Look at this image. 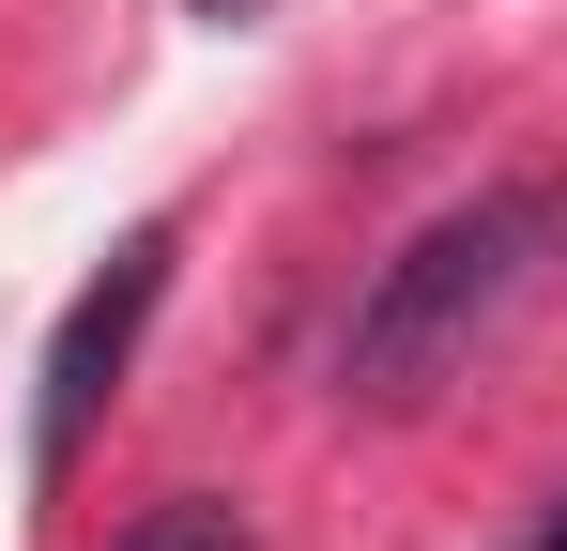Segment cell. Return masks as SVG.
Returning a JSON list of instances; mask_svg holds the SVG:
<instances>
[{
	"mask_svg": "<svg viewBox=\"0 0 567 551\" xmlns=\"http://www.w3.org/2000/svg\"><path fill=\"white\" fill-rule=\"evenodd\" d=\"M553 261H567V184L553 169H506V184H475V199H445V215L353 291V322H338V398H353V414H414Z\"/></svg>",
	"mask_w": 567,
	"mask_h": 551,
	"instance_id": "cell-1",
	"label": "cell"
},
{
	"mask_svg": "<svg viewBox=\"0 0 567 551\" xmlns=\"http://www.w3.org/2000/svg\"><path fill=\"white\" fill-rule=\"evenodd\" d=\"M169 215H138L123 246H107V276L62 306V337H47V383H31V475L62 490L78 475V445H93V414L123 398V367H138V337H154V306H169Z\"/></svg>",
	"mask_w": 567,
	"mask_h": 551,
	"instance_id": "cell-2",
	"label": "cell"
},
{
	"mask_svg": "<svg viewBox=\"0 0 567 551\" xmlns=\"http://www.w3.org/2000/svg\"><path fill=\"white\" fill-rule=\"evenodd\" d=\"M107 551H261V537H246V506H215V490H169V506H138Z\"/></svg>",
	"mask_w": 567,
	"mask_h": 551,
	"instance_id": "cell-3",
	"label": "cell"
},
{
	"mask_svg": "<svg viewBox=\"0 0 567 551\" xmlns=\"http://www.w3.org/2000/svg\"><path fill=\"white\" fill-rule=\"evenodd\" d=\"M185 15H215V31H246V15H261V0H185Z\"/></svg>",
	"mask_w": 567,
	"mask_h": 551,
	"instance_id": "cell-4",
	"label": "cell"
},
{
	"mask_svg": "<svg viewBox=\"0 0 567 551\" xmlns=\"http://www.w3.org/2000/svg\"><path fill=\"white\" fill-rule=\"evenodd\" d=\"M522 551H567V506H553V521H537V537H522Z\"/></svg>",
	"mask_w": 567,
	"mask_h": 551,
	"instance_id": "cell-5",
	"label": "cell"
}]
</instances>
